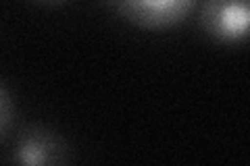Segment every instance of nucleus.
<instances>
[{
	"mask_svg": "<svg viewBox=\"0 0 250 166\" xmlns=\"http://www.w3.org/2000/svg\"><path fill=\"white\" fill-rule=\"evenodd\" d=\"M11 162L21 166H62L73 162V146L50 125L29 123L15 133Z\"/></svg>",
	"mask_w": 250,
	"mask_h": 166,
	"instance_id": "1",
	"label": "nucleus"
},
{
	"mask_svg": "<svg viewBox=\"0 0 250 166\" xmlns=\"http://www.w3.org/2000/svg\"><path fill=\"white\" fill-rule=\"evenodd\" d=\"M115 15L146 31L173 29L196 11L200 0H106Z\"/></svg>",
	"mask_w": 250,
	"mask_h": 166,
	"instance_id": "2",
	"label": "nucleus"
},
{
	"mask_svg": "<svg viewBox=\"0 0 250 166\" xmlns=\"http://www.w3.org/2000/svg\"><path fill=\"white\" fill-rule=\"evenodd\" d=\"M200 27L217 44L238 46L248 39L250 0H200Z\"/></svg>",
	"mask_w": 250,
	"mask_h": 166,
	"instance_id": "3",
	"label": "nucleus"
},
{
	"mask_svg": "<svg viewBox=\"0 0 250 166\" xmlns=\"http://www.w3.org/2000/svg\"><path fill=\"white\" fill-rule=\"evenodd\" d=\"M17 121V102L11 90L0 81V141L9 137Z\"/></svg>",
	"mask_w": 250,
	"mask_h": 166,
	"instance_id": "4",
	"label": "nucleus"
},
{
	"mask_svg": "<svg viewBox=\"0 0 250 166\" xmlns=\"http://www.w3.org/2000/svg\"><path fill=\"white\" fill-rule=\"evenodd\" d=\"M34 4H40V6H62L71 0H31Z\"/></svg>",
	"mask_w": 250,
	"mask_h": 166,
	"instance_id": "5",
	"label": "nucleus"
}]
</instances>
